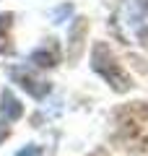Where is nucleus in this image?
I'll list each match as a JSON object with an SVG mask.
<instances>
[{"instance_id": "f257e3e1", "label": "nucleus", "mask_w": 148, "mask_h": 156, "mask_svg": "<svg viewBox=\"0 0 148 156\" xmlns=\"http://www.w3.org/2000/svg\"><path fill=\"white\" fill-rule=\"evenodd\" d=\"M91 68L104 78L115 91H120V94L130 91V86H132L130 76L122 70V65L117 62V57L112 55V50L104 44V42H96V44H93V50H91Z\"/></svg>"}, {"instance_id": "f03ea898", "label": "nucleus", "mask_w": 148, "mask_h": 156, "mask_svg": "<svg viewBox=\"0 0 148 156\" xmlns=\"http://www.w3.org/2000/svg\"><path fill=\"white\" fill-rule=\"evenodd\" d=\"M11 78L26 91V94H31L34 99H44V96L49 94V83L42 81V78H37V76H31L26 68H11Z\"/></svg>"}, {"instance_id": "7ed1b4c3", "label": "nucleus", "mask_w": 148, "mask_h": 156, "mask_svg": "<svg viewBox=\"0 0 148 156\" xmlns=\"http://www.w3.org/2000/svg\"><path fill=\"white\" fill-rule=\"evenodd\" d=\"M29 60H31L37 68H55L57 62H60V47H57L55 39H47L42 47H37V50L31 52Z\"/></svg>"}, {"instance_id": "20e7f679", "label": "nucleus", "mask_w": 148, "mask_h": 156, "mask_svg": "<svg viewBox=\"0 0 148 156\" xmlns=\"http://www.w3.org/2000/svg\"><path fill=\"white\" fill-rule=\"evenodd\" d=\"M86 31H88V21L86 18H78L76 26L70 29V37H68V42H70V50H68V57L70 60H78L83 52V39H86Z\"/></svg>"}, {"instance_id": "39448f33", "label": "nucleus", "mask_w": 148, "mask_h": 156, "mask_svg": "<svg viewBox=\"0 0 148 156\" xmlns=\"http://www.w3.org/2000/svg\"><path fill=\"white\" fill-rule=\"evenodd\" d=\"M0 112H3V117H5L8 122L23 117V107H21V101L13 96V91H8V89L3 91V96H0Z\"/></svg>"}, {"instance_id": "423d86ee", "label": "nucleus", "mask_w": 148, "mask_h": 156, "mask_svg": "<svg viewBox=\"0 0 148 156\" xmlns=\"http://www.w3.org/2000/svg\"><path fill=\"white\" fill-rule=\"evenodd\" d=\"M11 23H13V13H0V55H8L13 50L11 47Z\"/></svg>"}, {"instance_id": "0eeeda50", "label": "nucleus", "mask_w": 148, "mask_h": 156, "mask_svg": "<svg viewBox=\"0 0 148 156\" xmlns=\"http://www.w3.org/2000/svg\"><path fill=\"white\" fill-rule=\"evenodd\" d=\"M13 156H44V148H42V146H37V143H31V146H26V148L16 151Z\"/></svg>"}, {"instance_id": "6e6552de", "label": "nucleus", "mask_w": 148, "mask_h": 156, "mask_svg": "<svg viewBox=\"0 0 148 156\" xmlns=\"http://www.w3.org/2000/svg\"><path fill=\"white\" fill-rule=\"evenodd\" d=\"M11 135V128H8V120H0V140H5Z\"/></svg>"}, {"instance_id": "1a4fd4ad", "label": "nucleus", "mask_w": 148, "mask_h": 156, "mask_svg": "<svg viewBox=\"0 0 148 156\" xmlns=\"http://www.w3.org/2000/svg\"><path fill=\"white\" fill-rule=\"evenodd\" d=\"M140 42L148 47V29H146V31H140Z\"/></svg>"}, {"instance_id": "9d476101", "label": "nucleus", "mask_w": 148, "mask_h": 156, "mask_svg": "<svg viewBox=\"0 0 148 156\" xmlns=\"http://www.w3.org/2000/svg\"><path fill=\"white\" fill-rule=\"evenodd\" d=\"M140 5H143V11L148 13V0H140Z\"/></svg>"}]
</instances>
